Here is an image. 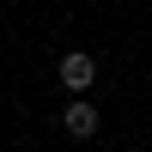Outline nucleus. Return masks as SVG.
<instances>
[{"label":"nucleus","instance_id":"1","mask_svg":"<svg viewBox=\"0 0 152 152\" xmlns=\"http://www.w3.org/2000/svg\"><path fill=\"white\" fill-rule=\"evenodd\" d=\"M91 79H97L91 55H61V85H67V91H85Z\"/></svg>","mask_w":152,"mask_h":152},{"label":"nucleus","instance_id":"2","mask_svg":"<svg viewBox=\"0 0 152 152\" xmlns=\"http://www.w3.org/2000/svg\"><path fill=\"white\" fill-rule=\"evenodd\" d=\"M61 128H67V140H91V134H97V110L91 104H67Z\"/></svg>","mask_w":152,"mask_h":152}]
</instances>
